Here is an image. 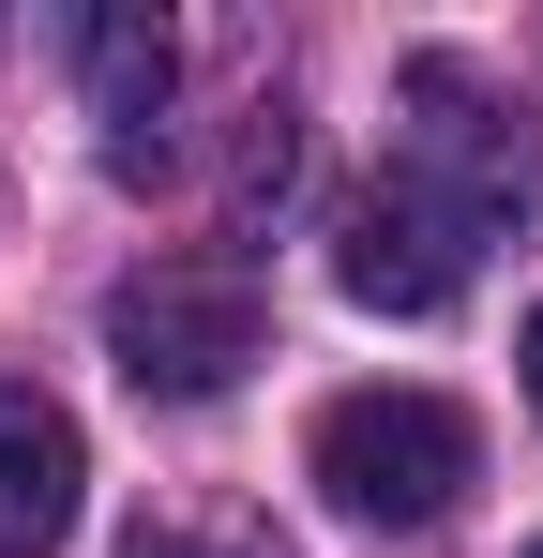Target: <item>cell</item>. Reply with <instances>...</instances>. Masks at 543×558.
<instances>
[{
  "label": "cell",
  "instance_id": "obj_8",
  "mask_svg": "<svg viewBox=\"0 0 543 558\" xmlns=\"http://www.w3.org/2000/svg\"><path fill=\"white\" fill-rule=\"evenodd\" d=\"M529 408H543V317H529Z\"/></svg>",
  "mask_w": 543,
  "mask_h": 558
},
{
  "label": "cell",
  "instance_id": "obj_6",
  "mask_svg": "<svg viewBox=\"0 0 543 558\" xmlns=\"http://www.w3.org/2000/svg\"><path fill=\"white\" fill-rule=\"evenodd\" d=\"M90 498V453L46 392H0V558H46Z\"/></svg>",
  "mask_w": 543,
  "mask_h": 558
},
{
  "label": "cell",
  "instance_id": "obj_7",
  "mask_svg": "<svg viewBox=\"0 0 543 558\" xmlns=\"http://www.w3.org/2000/svg\"><path fill=\"white\" fill-rule=\"evenodd\" d=\"M136 558H272V544H212V529H152Z\"/></svg>",
  "mask_w": 543,
  "mask_h": 558
},
{
  "label": "cell",
  "instance_id": "obj_4",
  "mask_svg": "<svg viewBox=\"0 0 543 558\" xmlns=\"http://www.w3.org/2000/svg\"><path fill=\"white\" fill-rule=\"evenodd\" d=\"M333 287H348L362 317H438L452 287H468V227L393 167L377 196H348V227H333Z\"/></svg>",
  "mask_w": 543,
  "mask_h": 558
},
{
  "label": "cell",
  "instance_id": "obj_1",
  "mask_svg": "<svg viewBox=\"0 0 543 558\" xmlns=\"http://www.w3.org/2000/svg\"><path fill=\"white\" fill-rule=\"evenodd\" d=\"M302 468L333 483V513H362V529H438L452 498L483 483V438H468V408L452 392H333L317 408V438H302Z\"/></svg>",
  "mask_w": 543,
  "mask_h": 558
},
{
  "label": "cell",
  "instance_id": "obj_2",
  "mask_svg": "<svg viewBox=\"0 0 543 558\" xmlns=\"http://www.w3.org/2000/svg\"><path fill=\"white\" fill-rule=\"evenodd\" d=\"M393 106H408V182L438 196L468 242H483V227H514V211H543V106L483 92L468 61H408Z\"/></svg>",
  "mask_w": 543,
  "mask_h": 558
},
{
  "label": "cell",
  "instance_id": "obj_5",
  "mask_svg": "<svg viewBox=\"0 0 543 558\" xmlns=\"http://www.w3.org/2000/svg\"><path fill=\"white\" fill-rule=\"evenodd\" d=\"M76 76H90V121H106V167H121V182H152V167H167V92H181L167 15H136V0L76 15Z\"/></svg>",
  "mask_w": 543,
  "mask_h": 558
},
{
  "label": "cell",
  "instance_id": "obj_9",
  "mask_svg": "<svg viewBox=\"0 0 543 558\" xmlns=\"http://www.w3.org/2000/svg\"><path fill=\"white\" fill-rule=\"evenodd\" d=\"M529 558H543V544H529Z\"/></svg>",
  "mask_w": 543,
  "mask_h": 558
},
{
  "label": "cell",
  "instance_id": "obj_3",
  "mask_svg": "<svg viewBox=\"0 0 543 558\" xmlns=\"http://www.w3.org/2000/svg\"><path fill=\"white\" fill-rule=\"evenodd\" d=\"M106 363L152 408H212V392H242V363H272V302L242 272H136L106 302Z\"/></svg>",
  "mask_w": 543,
  "mask_h": 558
}]
</instances>
